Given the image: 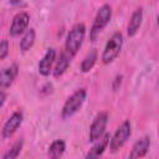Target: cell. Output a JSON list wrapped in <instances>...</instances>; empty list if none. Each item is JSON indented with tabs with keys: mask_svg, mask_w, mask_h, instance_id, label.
I'll use <instances>...</instances> for the list:
<instances>
[{
	"mask_svg": "<svg viewBox=\"0 0 159 159\" xmlns=\"http://www.w3.org/2000/svg\"><path fill=\"white\" fill-rule=\"evenodd\" d=\"M84 35H86V26L82 22L76 24L70 30V32H68V35L66 37V43H65V51L70 56L73 57L78 52L80 47L83 43Z\"/></svg>",
	"mask_w": 159,
	"mask_h": 159,
	"instance_id": "obj_1",
	"label": "cell"
},
{
	"mask_svg": "<svg viewBox=\"0 0 159 159\" xmlns=\"http://www.w3.org/2000/svg\"><path fill=\"white\" fill-rule=\"evenodd\" d=\"M122 45H123V35L120 32H114L106 43V47H104L102 57H101L102 62L104 65L113 62L118 57Z\"/></svg>",
	"mask_w": 159,
	"mask_h": 159,
	"instance_id": "obj_2",
	"label": "cell"
},
{
	"mask_svg": "<svg viewBox=\"0 0 159 159\" xmlns=\"http://www.w3.org/2000/svg\"><path fill=\"white\" fill-rule=\"evenodd\" d=\"M86 96H87V92H86L84 88L77 89L72 96H70L67 98V101L65 102V104H63V108H62V118L63 119H67V118L72 117L73 114H76L80 111V108L82 107V104L84 103Z\"/></svg>",
	"mask_w": 159,
	"mask_h": 159,
	"instance_id": "obj_3",
	"label": "cell"
},
{
	"mask_svg": "<svg viewBox=\"0 0 159 159\" xmlns=\"http://www.w3.org/2000/svg\"><path fill=\"white\" fill-rule=\"evenodd\" d=\"M111 17H112V7L108 4L102 5L94 17V21H93V25L89 32V37L92 41H94L97 36L99 35V32L108 25V22L111 21Z\"/></svg>",
	"mask_w": 159,
	"mask_h": 159,
	"instance_id": "obj_4",
	"label": "cell"
},
{
	"mask_svg": "<svg viewBox=\"0 0 159 159\" xmlns=\"http://www.w3.org/2000/svg\"><path fill=\"white\" fill-rule=\"evenodd\" d=\"M130 133H132V127H130V123L129 120H124L120 127L116 130V133L113 134V137L109 139V149L112 153H116L118 152L124 144L125 142L128 140V138L130 137Z\"/></svg>",
	"mask_w": 159,
	"mask_h": 159,
	"instance_id": "obj_5",
	"label": "cell"
},
{
	"mask_svg": "<svg viewBox=\"0 0 159 159\" xmlns=\"http://www.w3.org/2000/svg\"><path fill=\"white\" fill-rule=\"evenodd\" d=\"M107 122H108V116L106 112H101L94 118L89 128V142H96L98 138L103 135L107 127Z\"/></svg>",
	"mask_w": 159,
	"mask_h": 159,
	"instance_id": "obj_6",
	"label": "cell"
},
{
	"mask_svg": "<svg viewBox=\"0 0 159 159\" xmlns=\"http://www.w3.org/2000/svg\"><path fill=\"white\" fill-rule=\"evenodd\" d=\"M29 21H30V16L27 12H19L14 16L11 26H10V35L11 36H19L21 35L29 26Z\"/></svg>",
	"mask_w": 159,
	"mask_h": 159,
	"instance_id": "obj_7",
	"label": "cell"
},
{
	"mask_svg": "<svg viewBox=\"0 0 159 159\" xmlns=\"http://www.w3.org/2000/svg\"><path fill=\"white\" fill-rule=\"evenodd\" d=\"M22 119H24V116H22L21 112H14L2 127V137L4 138H10L19 129V127L22 123Z\"/></svg>",
	"mask_w": 159,
	"mask_h": 159,
	"instance_id": "obj_8",
	"label": "cell"
},
{
	"mask_svg": "<svg viewBox=\"0 0 159 159\" xmlns=\"http://www.w3.org/2000/svg\"><path fill=\"white\" fill-rule=\"evenodd\" d=\"M55 60H56V51L53 48H48L39 62V72L42 76H48L52 71V65Z\"/></svg>",
	"mask_w": 159,
	"mask_h": 159,
	"instance_id": "obj_9",
	"label": "cell"
},
{
	"mask_svg": "<svg viewBox=\"0 0 159 159\" xmlns=\"http://www.w3.org/2000/svg\"><path fill=\"white\" fill-rule=\"evenodd\" d=\"M109 139H111L109 134L103 133V135L96 140V144L92 147V149H89V152L86 154V158H97V157L102 155L108 147Z\"/></svg>",
	"mask_w": 159,
	"mask_h": 159,
	"instance_id": "obj_10",
	"label": "cell"
},
{
	"mask_svg": "<svg viewBox=\"0 0 159 159\" xmlns=\"http://www.w3.org/2000/svg\"><path fill=\"white\" fill-rule=\"evenodd\" d=\"M17 76V66L11 65L0 71V89L7 88L12 84L14 80Z\"/></svg>",
	"mask_w": 159,
	"mask_h": 159,
	"instance_id": "obj_11",
	"label": "cell"
},
{
	"mask_svg": "<svg viewBox=\"0 0 159 159\" xmlns=\"http://www.w3.org/2000/svg\"><path fill=\"white\" fill-rule=\"evenodd\" d=\"M150 147V138L149 137H143L139 140H137L132 148V152L129 154V158H140L144 157Z\"/></svg>",
	"mask_w": 159,
	"mask_h": 159,
	"instance_id": "obj_12",
	"label": "cell"
},
{
	"mask_svg": "<svg viewBox=\"0 0 159 159\" xmlns=\"http://www.w3.org/2000/svg\"><path fill=\"white\" fill-rule=\"evenodd\" d=\"M142 21H143V10L139 7V9H137L133 14H132V17H130V20H129V24H128V29H127V32H128V36H134L137 32H138V30H139V27H140V25H142Z\"/></svg>",
	"mask_w": 159,
	"mask_h": 159,
	"instance_id": "obj_13",
	"label": "cell"
},
{
	"mask_svg": "<svg viewBox=\"0 0 159 159\" xmlns=\"http://www.w3.org/2000/svg\"><path fill=\"white\" fill-rule=\"evenodd\" d=\"M71 58H72V56H70L66 51H63V52L60 55V57H58V60H57V62H56L55 70H53V76H55V77H60V76H62V75L66 72V70H67L68 66H70Z\"/></svg>",
	"mask_w": 159,
	"mask_h": 159,
	"instance_id": "obj_14",
	"label": "cell"
},
{
	"mask_svg": "<svg viewBox=\"0 0 159 159\" xmlns=\"http://www.w3.org/2000/svg\"><path fill=\"white\" fill-rule=\"evenodd\" d=\"M65 149H66V143L63 140H61V139H57V140L51 143V145L48 147L47 154H48L50 158L57 159L65 153Z\"/></svg>",
	"mask_w": 159,
	"mask_h": 159,
	"instance_id": "obj_15",
	"label": "cell"
},
{
	"mask_svg": "<svg viewBox=\"0 0 159 159\" xmlns=\"http://www.w3.org/2000/svg\"><path fill=\"white\" fill-rule=\"evenodd\" d=\"M35 39H36V32H35V30H34V29H29V30L25 32V35L22 36L21 41H20V50H21L22 52L29 51V50L32 47V45H34V42H35Z\"/></svg>",
	"mask_w": 159,
	"mask_h": 159,
	"instance_id": "obj_16",
	"label": "cell"
},
{
	"mask_svg": "<svg viewBox=\"0 0 159 159\" xmlns=\"http://www.w3.org/2000/svg\"><path fill=\"white\" fill-rule=\"evenodd\" d=\"M97 61V51L92 50L89 53L86 55V57L83 58V61L81 62V71L82 72H88L92 70V67L94 66Z\"/></svg>",
	"mask_w": 159,
	"mask_h": 159,
	"instance_id": "obj_17",
	"label": "cell"
},
{
	"mask_svg": "<svg viewBox=\"0 0 159 159\" xmlns=\"http://www.w3.org/2000/svg\"><path fill=\"white\" fill-rule=\"evenodd\" d=\"M21 148H22V140L16 142V143L11 147V149L4 155V158H5V159H14V158H17L19 154H20V152H21Z\"/></svg>",
	"mask_w": 159,
	"mask_h": 159,
	"instance_id": "obj_18",
	"label": "cell"
},
{
	"mask_svg": "<svg viewBox=\"0 0 159 159\" xmlns=\"http://www.w3.org/2000/svg\"><path fill=\"white\" fill-rule=\"evenodd\" d=\"M9 53V42L6 40L0 41V60H4Z\"/></svg>",
	"mask_w": 159,
	"mask_h": 159,
	"instance_id": "obj_19",
	"label": "cell"
},
{
	"mask_svg": "<svg viewBox=\"0 0 159 159\" xmlns=\"http://www.w3.org/2000/svg\"><path fill=\"white\" fill-rule=\"evenodd\" d=\"M5 99H6V94H5L2 91H0V108L2 107V104H4Z\"/></svg>",
	"mask_w": 159,
	"mask_h": 159,
	"instance_id": "obj_20",
	"label": "cell"
},
{
	"mask_svg": "<svg viewBox=\"0 0 159 159\" xmlns=\"http://www.w3.org/2000/svg\"><path fill=\"white\" fill-rule=\"evenodd\" d=\"M10 1H11L12 4H19V2H20L21 0H10Z\"/></svg>",
	"mask_w": 159,
	"mask_h": 159,
	"instance_id": "obj_21",
	"label": "cell"
}]
</instances>
